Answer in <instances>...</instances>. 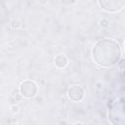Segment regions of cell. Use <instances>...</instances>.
<instances>
[{
    "label": "cell",
    "mask_w": 125,
    "mask_h": 125,
    "mask_svg": "<svg viewBox=\"0 0 125 125\" xmlns=\"http://www.w3.org/2000/svg\"><path fill=\"white\" fill-rule=\"evenodd\" d=\"M95 62L104 67L116 64L121 56V51L118 43L112 39H102L98 41L92 51Z\"/></svg>",
    "instance_id": "cell-1"
},
{
    "label": "cell",
    "mask_w": 125,
    "mask_h": 125,
    "mask_svg": "<svg viewBox=\"0 0 125 125\" xmlns=\"http://www.w3.org/2000/svg\"><path fill=\"white\" fill-rule=\"evenodd\" d=\"M125 0H99L100 6L107 12H116L123 8Z\"/></svg>",
    "instance_id": "cell-2"
},
{
    "label": "cell",
    "mask_w": 125,
    "mask_h": 125,
    "mask_svg": "<svg viewBox=\"0 0 125 125\" xmlns=\"http://www.w3.org/2000/svg\"><path fill=\"white\" fill-rule=\"evenodd\" d=\"M68 97L72 101H80L84 97V90L81 86L74 85L68 90Z\"/></svg>",
    "instance_id": "cell-5"
},
{
    "label": "cell",
    "mask_w": 125,
    "mask_h": 125,
    "mask_svg": "<svg viewBox=\"0 0 125 125\" xmlns=\"http://www.w3.org/2000/svg\"><path fill=\"white\" fill-rule=\"evenodd\" d=\"M118 109L119 110H117V105L115 104L109 111V118H110L111 122L114 124H123L125 121L124 111H123V104L120 105V108H118Z\"/></svg>",
    "instance_id": "cell-4"
},
{
    "label": "cell",
    "mask_w": 125,
    "mask_h": 125,
    "mask_svg": "<svg viewBox=\"0 0 125 125\" xmlns=\"http://www.w3.org/2000/svg\"><path fill=\"white\" fill-rule=\"evenodd\" d=\"M55 62H56V64H57L59 67H64L65 64H66V62H67V60H66V58H65L63 55H59V56L56 58Z\"/></svg>",
    "instance_id": "cell-6"
},
{
    "label": "cell",
    "mask_w": 125,
    "mask_h": 125,
    "mask_svg": "<svg viewBox=\"0 0 125 125\" xmlns=\"http://www.w3.org/2000/svg\"><path fill=\"white\" fill-rule=\"evenodd\" d=\"M21 94L25 98H33L37 93V86L32 81H24L21 83L20 88Z\"/></svg>",
    "instance_id": "cell-3"
}]
</instances>
